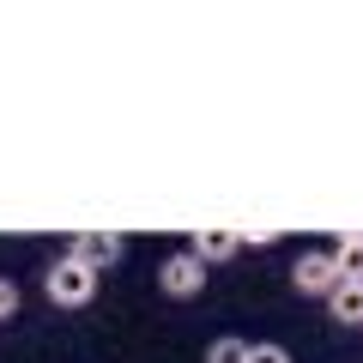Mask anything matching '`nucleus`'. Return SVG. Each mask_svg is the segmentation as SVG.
Masks as SVG:
<instances>
[{
  "label": "nucleus",
  "mask_w": 363,
  "mask_h": 363,
  "mask_svg": "<svg viewBox=\"0 0 363 363\" xmlns=\"http://www.w3.org/2000/svg\"><path fill=\"white\" fill-rule=\"evenodd\" d=\"M188 255H194L200 267H224V260H236V255H242V230H194Z\"/></svg>",
  "instance_id": "obj_5"
},
{
  "label": "nucleus",
  "mask_w": 363,
  "mask_h": 363,
  "mask_svg": "<svg viewBox=\"0 0 363 363\" xmlns=\"http://www.w3.org/2000/svg\"><path fill=\"white\" fill-rule=\"evenodd\" d=\"M333 285H339V267H333L327 248H303V255L291 260V291H297V297H321L327 303Z\"/></svg>",
  "instance_id": "obj_2"
},
{
  "label": "nucleus",
  "mask_w": 363,
  "mask_h": 363,
  "mask_svg": "<svg viewBox=\"0 0 363 363\" xmlns=\"http://www.w3.org/2000/svg\"><path fill=\"white\" fill-rule=\"evenodd\" d=\"M18 309H25V291H18V279H6V272H0V327L13 321Z\"/></svg>",
  "instance_id": "obj_9"
},
{
  "label": "nucleus",
  "mask_w": 363,
  "mask_h": 363,
  "mask_svg": "<svg viewBox=\"0 0 363 363\" xmlns=\"http://www.w3.org/2000/svg\"><path fill=\"white\" fill-rule=\"evenodd\" d=\"M327 255H333L339 279H363V236H357V230H345L333 248H327Z\"/></svg>",
  "instance_id": "obj_7"
},
{
  "label": "nucleus",
  "mask_w": 363,
  "mask_h": 363,
  "mask_svg": "<svg viewBox=\"0 0 363 363\" xmlns=\"http://www.w3.org/2000/svg\"><path fill=\"white\" fill-rule=\"evenodd\" d=\"M157 291L176 297V303L200 297V291H206V267H200L188 248H176V255H164V267H157Z\"/></svg>",
  "instance_id": "obj_3"
},
{
  "label": "nucleus",
  "mask_w": 363,
  "mask_h": 363,
  "mask_svg": "<svg viewBox=\"0 0 363 363\" xmlns=\"http://www.w3.org/2000/svg\"><path fill=\"white\" fill-rule=\"evenodd\" d=\"M206 363H248V339H236V333L212 339V345H206Z\"/></svg>",
  "instance_id": "obj_8"
},
{
  "label": "nucleus",
  "mask_w": 363,
  "mask_h": 363,
  "mask_svg": "<svg viewBox=\"0 0 363 363\" xmlns=\"http://www.w3.org/2000/svg\"><path fill=\"white\" fill-rule=\"evenodd\" d=\"M67 255H73V260H85V267L97 272V279H104V272L116 267L121 255H128V242H121L116 230H79V236H73V248H67Z\"/></svg>",
  "instance_id": "obj_4"
},
{
  "label": "nucleus",
  "mask_w": 363,
  "mask_h": 363,
  "mask_svg": "<svg viewBox=\"0 0 363 363\" xmlns=\"http://www.w3.org/2000/svg\"><path fill=\"white\" fill-rule=\"evenodd\" d=\"M327 315H333V327H363V279H339L327 291Z\"/></svg>",
  "instance_id": "obj_6"
},
{
  "label": "nucleus",
  "mask_w": 363,
  "mask_h": 363,
  "mask_svg": "<svg viewBox=\"0 0 363 363\" xmlns=\"http://www.w3.org/2000/svg\"><path fill=\"white\" fill-rule=\"evenodd\" d=\"M248 363H297V357H291L279 339H260V345H248Z\"/></svg>",
  "instance_id": "obj_10"
},
{
  "label": "nucleus",
  "mask_w": 363,
  "mask_h": 363,
  "mask_svg": "<svg viewBox=\"0 0 363 363\" xmlns=\"http://www.w3.org/2000/svg\"><path fill=\"white\" fill-rule=\"evenodd\" d=\"M97 291H104V279H97L85 260H73V255L49 260V272H43V297H49L55 309H85V303H97Z\"/></svg>",
  "instance_id": "obj_1"
}]
</instances>
